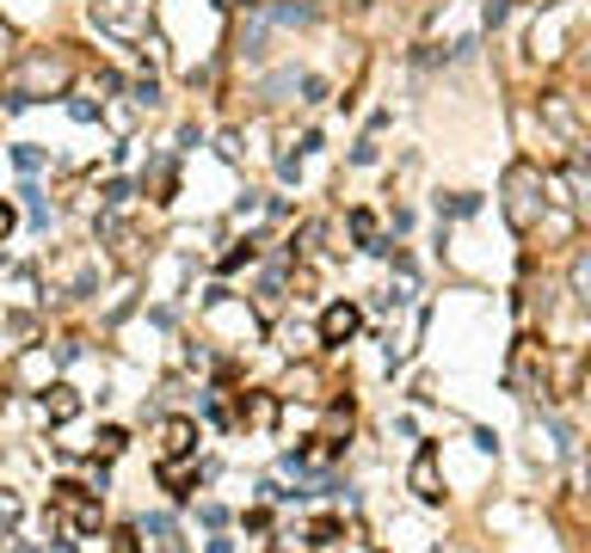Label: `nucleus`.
<instances>
[{
  "instance_id": "1",
  "label": "nucleus",
  "mask_w": 591,
  "mask_h": 553,
  "mask_svg": "<svg viewBox=\"0 0 591 553\" xmlns=\"http://www.w3.org/2000/svg\"><path fill=\"white\" fill-rule=\"evenodd\" d=\"M68 80H75V68H68V56H56V49H32V56L13 68V80H7V105H37V99H49V92H68Z\"/></svg>"
},
{
  "instance_id": "2",
  "label": "nucleus",
  "mask_w": 591,
  "mask_h": 553,
  "mask_svg": "<svg viewBox=\"0 0 591 553\" xmlns=\"http://www.w3.org/2000/svg\"><path fill=\"white\" fill-rule=\"evenodd\" d=\"M505 222H512L517 234H529L543 222V172L529 167V160H517V167L505 172Z\"/></svg>"
},
{
  "instance_id": "3",
  "label": "nucleus",
  "mask_w": 591,
  "mask_h": 553,
  "mask_svg": "<svg viewBox=\"0 0 591 553\" xmlns=\"http://www.w3.org/2000/svg\"><path fill=\"white\" fill-rule=\"evenodd\" d=\"M49 505L68 517L75 535H93L99 529V498H87V486H75V479H56V486H49Z\"/></svg>"
},
{
  "instance_id": "4",
  "label": "nucleus",
  "mask_w": 591,
  "mask_h": 553,
  "mask_svg": "<svg viewBox=\"0 0 591 553\" xmlns=\"http://www.w3.org/2000/svg\"><path fill=\"white\" fill-rule=\"evenodd\" d=\"M364 314L352 302H333L327 314H321V345H345V338H358Z\"/></svg>"
},
{
  "instance_id": "5",
  "label": "nucleus",
  "mask_w": 591,
  "mask_h": 553,
  "mask_svg": "<svg viewBox=\"0 0 591 553\" xmlns=\"http://www.w3.org/2000/svg\"><path fill=\"white\" fill-rule=\"evenodd\" d=\"M191 443H198V425H191V418H167V425H160V461L191 455Z\"/></svg>"
},
{
  "instance_id": "6",
  "label": "nucleus",
  "mask_w": 591,
  "mask_h": 553,
  "mask_svg": "<svg viewBox=\"0 0 591 553\" xmlns=\"http://www.w3.org/2000/svg\"><path fill=\"white\" fill-rule=\"evenodd\" d=\"M75 413H80V394H75V387H63V382L44 387V418H49V425H68Z\"/></svg>"
},
{
  "instance_id": "7",
  "label": "nucleus",
  "mask_w": 591,
  "mask_h": 553,
  "mask_svg": "<svg viewBox=\"0 0 591 553\" xmlns=\"http://www.w3.org/2000/svg\"><path fill=\"white\" fill-rule=\"evenodd\" d=\"M413 492H420L425 505L444 498V492H437V455H432V449H420V461H413Z\"/></svg>"
},
{
  "instance_id": "8",
  "label": "nucleus",
  "mask_w": 591,
  "mask_h": 553,
  "mask_svg": "<svg viewBox=\"0 0 591 553\" xmlns=\"http://www.w3.org/2000/svg\"><path fill=\"white\" fill-rule=\"evenodd\" d=\"M160 486H167L172 498H191V486H198V467H186V461H160Z\"/></svg>"
},
{
  "instance_id": "9",
  "label": "nucleus",
  "mask_w": 591,
  "mask_h": 553,
  "mask_svg": "<svg viewBox=\"0 0 591 553\" xmlns=\"http://www.w3.org/2000/svg\"><path fill=\"white\" fill-rule=\"evenodd\" d=\"M543 111L555 117V129H560V136H567V142H579V117L567 111V99H560V92H548V99H543Z\"/></svg>"
},
{
  "instance_id": "10",
  "label": "nucleus",
  "mask_w": 591,
  "mask_h": 553,
  "mask_svg": "<svg viewBox=\"0 0 591 553\" xmlns=\"http://www.w3.org/2000/svg\"><path fill=\"white\" fill-rule=\"evenodd\" d=\"M573 295H579V302L591 307V246H586V252H579V259H573Z\"/></svg>"
},
{
  "instance_id": "11",
  "label": "nucleus",
  "mask_w": 591,
  "mask_h": 553,
  "mask_svg": "<svg viewBox=\"0 0 591 553\" xmlns=\"http://www.w3.org/2000/svg\"><path fill=\"white\" fill-rule=\"evenodd\" d=\"M567 184L579 191V210L591 215V172H586V160H573V167H567Z\"/></svg>"
},
{
  "instance_id": "12",
  "label": "nucleus",
  "mask_w": 591,
  "mask_h": 553,
  "mask_svg": "<svg viewBox=\"0 0 591 553\" xmlns=\"http://www.w3.org/2000/svg\"><path fill=\"white\" fill-rule=\"evenodd\" d=\"M352 234H358V240H364V246H370V240H376V222H370V210H352Z\"/></svg>"
},
{
  "instance_id": "13",
  "label": "nucleus",
  "mask_w": 591,
  "mask_h": 553,
  "mask_svg": "<svg viewBox=\"0 0 591 553\" xmlns=\"http://www.w3.org/2000/svg\"><path fill=\"white\" fill-rule=\"evenodd\" d=\"M118 449H124V430H118V425L99 430V455H118Z\"/></svg>"
},
{
  "instance_id": "14",
  "label": "nucleus",
  "mask_w": 591,
  "mask_h": 553,
  "mask_svg": "<svg viewBox=\"0 0 591 553\" xmlns=\"http://www.w3.org/2000/svg\"><path fill=\"white\" fill-rule=\"evenodd\" d=\"M111 553H136V535H130V529H118V535H111Z\"/></svg>"
},
{
  "instance_id": "15",
  "label": "nucleus",
  "mask_w": 591,
  "mask_h": 553,
  "mask_svg": "<svg viewBox=\"0 0 591 553\" xmlns=\"http://www.w3.org/2000/svg\"><path fill=\"white\" fill-rule=\"evenodd\" d=\"M13 222H19V210H13V203H0V240L13 234Z\"/></svg>"
},
{
  "instance_id": "16",
  "label": "nucleus",
  "mask_w": 591,
  "mask_h": 553,
  "mask_svg": "<svg viewBox=\"0 0 591 553\" xmlns=\"http://www.w3.org/2000/svg\"><path fill=\"white\" fill-rule=\"evenodd\" d=\"M7 61H13V31L0 25V68H7Z\"/></svg>"
}]
</instances>
